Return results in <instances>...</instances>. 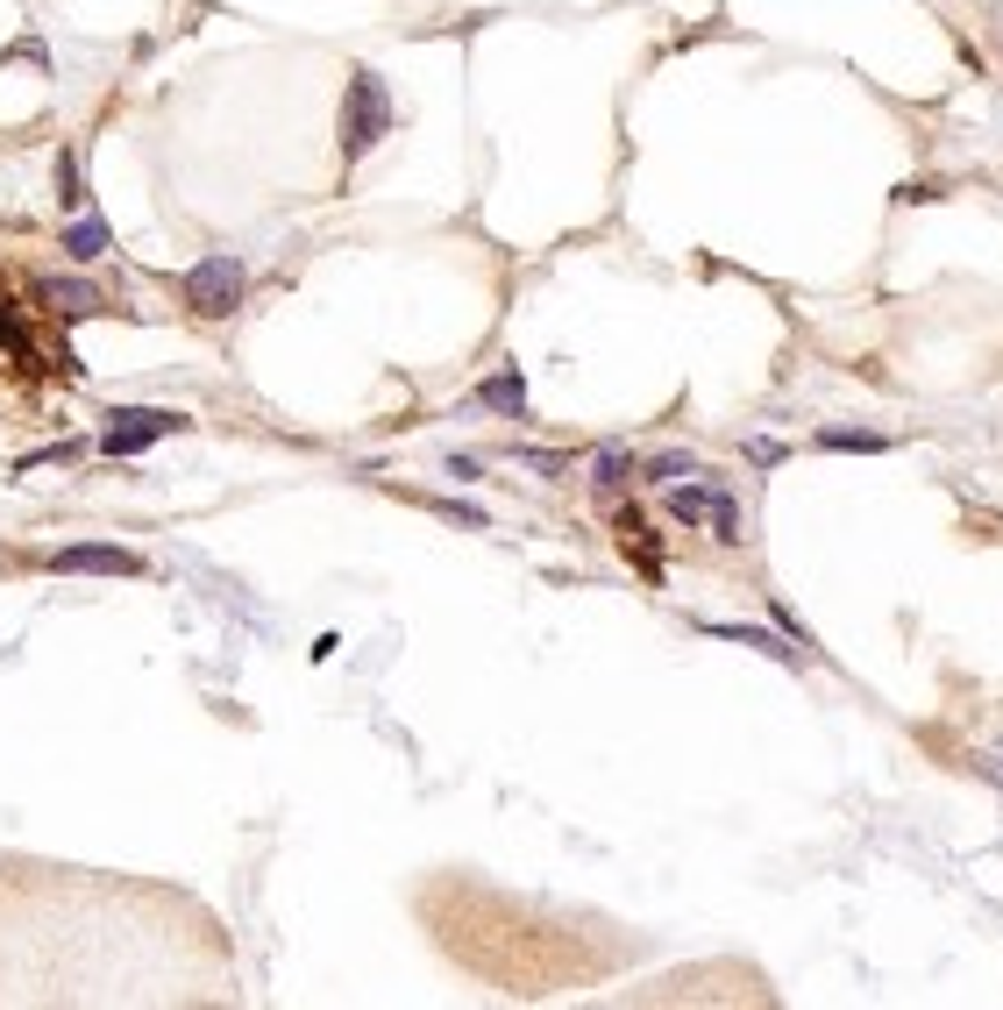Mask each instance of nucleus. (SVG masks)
Segmentation results:
<instances>
[{
    "mask_svg": "<svg viewBox=\"0 0 1003 1010\" xmlns=\"http://www.w3.org/2000/svg\"><path fill=\"white\" fill-rule=\"evenodd\" d=\"M477 406H491V413H527V378L520 370H491L484 385H477Z\"/></svg>",
    "mask_w": 1003,
    "mask_h": 1010,
    "instance_id": "8",
    "label": "nucleus"
},
{
    "mask_svg": "<svg viewBox=\"0 0 1003 1010\" xmlns=\"http://www.w3.org/2000/svg\"><path fill=\"white\" fill-rule=\"evenodd\" d=\"M43 299H51V313H100V292H93V285H79V278L43 285Z\"/></svg>",
    "mask_w": 1003,
    "mask_h": 1010,
    "instance_id": "11",
    "label": "nucleus"
},
{
    "mask_svg": "<svg viewBox=\"0 0 1003 1010\" xmlns=\"http://www.w3.org/2000/svg\"><path fill=\"white\" fill-rule=\"evenodd\" d=\"M648 477H655V485H683V477H705V463H698V456H655Z\"/></svg>",
    "mask_w": 1003,
    "mask_h": 1010,
    "instance_id": "13",
    "label": "nucleus"
},
{
    "mask_svg": "<svg viewBox=\"0 0 1003 1010\" xmlns=\"http://www.w3.org/2000/svg\"><path fill=\"white\" fill-rule=\"evenodd\" d=\"M620 548H634V563H640V577H662V555H655V541H648V526L634 520V512H620Z\"/></svg>",
    "mask_w": 1003,
    "mask_h": 1010,
    "instance_id": "10",
    "label": "nucleus"
},
{
    "mask_svg": "<svg viewBox=\"0 0 1003 1010\" xmlns=\"http://www.w3.org/2000/svg\"><path fill=\"white\" fill-rule=\"evenodd\" d=\"M818 448H855V456H882V434L876 428H818Z\"/></svg>",
    "mask_w": 1003,
    "mask_h": 1010,
    "instance_id": "12",
    "label": "nucleus"
},
{
    "mask_svg": "<svg viewBox=\"0 0 1003 1010\" xmlns=\"http://www.w3.org/2000/svg\"><path fill=\"white\" fill-rule=\"evenodd\" d=\"M65 249L71 256H100L108 249V229H100V221H79V229H65Z\"/></svg>",
    "mask_w": 1003,
    "mask_h": 1010,
    "instance_id": "14",
    "label": "nucleus"
},
{
    "mask_svg": "<svg viewBox=\"0 0 1003 1010\" xmlns=\"http://www.w3.org/2000/svg\"><path fill=\"white\" fill-rule=\"evenodd\" d=\"M51 569H65V577H136L143 555L129 548H108V541H86V548H57Z\"/></svg>",
    "mask_w": 1003,
    "mask_h": 1010,
    "instance_id": "5",
    "label": "nucleus"
},
{
    "mask_svg": "<svg viewBox=\"0 0 1003 1010\" xmlns=\"http://www.w3.org/2000/svg\"><path fill=\"white\" fill-rule=\"evenodd\" d=\"M662 512L677 526H705L712 541H747V520H740V506H733V491L726 485H698V477H683V485H669V499H662Z\"/></svg>",
    "mask_w": 1003,
    "mask_h": 1010,
    "instance_id": "1",
    "label": "nucleus"
},
{
    "mask_svg": "<svg viewBox=\"0 0 1003 1010\" xmlns=\"http://www.w3.org/2000/svg\"><path fill=\"white\" fill-rule=\"evenodd\" d=\"M378 135H392V93H385L378 71H356L349 100H342V157L378 149Z\"/></svg>",
    "mask_w": 1003,
    "mask_h": 1010,
    "instance_id": "2",
    "label": "nucleus"
},
{
    "mask_svg": "<svg viewBox=\"0 0 1003 1010\" xmlns=\"http://www.w3.org/2000/svg\"><path fill=\"white\" fill-rule=\"evenodd\" d=\"M235 299H243V264H235L229 249H221V256H200V264L186 270V307L192 313H229Z\"/></svg>",
    "mask_w": 1003,
    "mask_h": 1010,
    "instance_id": "4",
    "label": "nucleus"
},
{
    "mask_svg": "<svg viewBox=\"0 0 1003 1010\" xmlns=\"http://www.w3.org/2000/svg\"><path fill=\"white\" fill-rule=\"evenodd\" d=\"M178 428H186V413H164V406H114L100 448H108V456H143L149 442H164V434H178Z\"/></svg>",
    "mask_w": 1003,
    "mask_h": 1010,
    "instance_id": "3",
    "label": "nucleus"
},
{
    "mask_svg": "<svg viewBox=\"0 0 1003 1010\" xmlns=\"http://www.w3.org/2000/svg\"><path fill=\"white\" fill-rule=\"evenodd\" d=\"M634 470H640V463L626 456V448H598V463H591V485H598V491H626V485H634Z\"/></svg>",
    "mask_w": 1003,
    "mask_h": 1010,
    "instance_id": "9",
    "label": "nucleus"
},
{
    "mask_svg": "<svg viewBox=\"0 0 1003 1010\" xmlns=\"http://www.w3.org/2000/svg\"><path fill=\"white\" fill-rule=\"evenodd\" d=\"M705 633H718V641H740V647H761L769 662H798L804 647H790L783 633H769V626H726V620H705Z\"/></svg>",
    "mask_w": 1003,
    "mask_h": 1010,
    "instance_id": "7",
    "label": "nucleus"
},
{
    "mask_svg": "<svg viewBox=\"0 0 1003 1010\" xmlns=\"http://www.w3.org/2000/svg\"><path fill=\"white\" fill-rule=\"evenodd\" d=\"M0 356H14V364H29V370H51L43 364V335H36V321H29V307H14L8 292H0Z\"/></svg>",
    "mask_w": 1003,
    "mask_h": 1010,
    "instance_id": "6",
    "label": "nucleus"
}]
</instances>
